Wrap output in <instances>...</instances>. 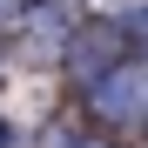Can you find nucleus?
<instances>
[{
    "instance_id": "nucleus-2",
    "label": "nucleus",
    "mask_w": 148,
    "mask_h": 148,
    "mask_svg": "<svg viewBox=\"0 0 148 148\" xmlns=\"http://www.w3.org/2000/svg\"><path fill=\"white\" fill-rule=\"evenodd\" d=\"M94 101H101V114H148V54L121 61L114 74H101L94 81Z\"/></svg>"
},
{
    "instance_id": "nucleus-5",
    "label": "nucleus",
    "mask_w": 148,
    "mask_h": 148,
    "mask_svg": "<svg viewBox=\"0 0 148 148\" xmlns=\"http://www.w3.org/2000/svg\"><path fill=\"white\" fill-rule=\"evenodd\" d=\"M0 148H7V121H0Z\"/></svg>"
},
{
    "instance_id": "nucleus-1",
    "label": "nucleus",
    "mask_w": 148,
    "mask_h": 148,
    "mask_svg": "<svg viewBox=\"0 0 148 148\" xmlns=\"http://www.w3.org/2000/svg\"><path fill=\"white\" fill-rule=\"evenodd\" d=\"M121 47H128V27H114V20H94L67 40V74H81V81H101V74L121 67Z\"/></svg>"
},
{
    "instance_id": "nucleus-4",
    "label": "nucleus",
    "mask_w": 148,
    "mask_h": 148,
    "mask_svg": "<svg viewBox=\"0 0 148 148\" xmlns=\"http://www.w3.org/2000/svg\"><path fill=\"white\" fill-rule=\"evenodd\" d=\"M61 148H108V141H101V135H67Z\"/></svg>"
},
{
    "instance_id": "nucleus-3",
    "label": "nucleus",
    "mask_w": 148,
    "mask_h": 148,
    "mask_svg": "<svg viewBox=\"0 0 148 148\" xmlns=\"http://www.w3.org/2000/svg\"><path fill=\"white\" fill-rule=\"evenodd\" d=\"M34 14H40V0H0V27H20Z\"/></svg>"
}]
</instances>
